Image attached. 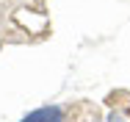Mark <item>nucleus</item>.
<instances>
[{
    "instance_id": "2",
    "label": "nucleus",
    "mask_w": 130,
    "mask_h": 122,
    "mask_svg": "<svg viewBox=\"0 0 130 122\" xmlns=\"http://www.w3.org/2000/svg\"><path fill=\"white\" fill-rule=\"evenodd\" d=\"M108 122H130V114H125V111H113V114L108 117Z\"/></svg>"
},
{
    "instance_id": "1",
    "label": "nucleus",
    "mask_w": 130,
    "mask_h": 122,
    "mask_svg": "<svg viewBox=\"0 0 130 122\" xmlns=\"http://www.w3.org/2000/svg\"><path fill=\"white\" fill-rule=\"evenodd\" d=\"M22 122H67V111L61 105H47V108H39V111L28 114Z\"/></svg>"
}]
</instances>
